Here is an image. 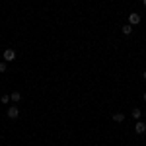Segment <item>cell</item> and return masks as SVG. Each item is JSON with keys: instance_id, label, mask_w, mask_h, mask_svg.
<instances>
[{"instance_id": "277c9868", "label": "cell", "mask_w": 146, "mask_h": 146, "mask_svg": "<svg viewBox=\"0 0 146 146\" xmlns=\"http://www.w3.org/2000/svg\"><path fill=\"white\" fill-rule=\"evenodd\" d=\"M135 133L136 135H144L146 133V123L144 121H138V123L135 125Z\"/></svg>"}, {"instance_id": "ba28073f", "label": "cell", "mask_w": 146, "mask_h": 146, "mask_svg": "<svg viewBox=\"0 0 146 146\" xmlns=\"http://www.w3.org/2000/svg\"><path fill=\"white\" fill-rule=\"evenodd\" d=\"M10 98H12V101H16V103H18V101L22 100V94H20V92H14Z\"/></svg>"}, {"instance_id": "5b68a950", "label": "cell", "mask_w": 146, "mask_h": 146, "mask_svg": "<svg viewBox=\"0 0 146 146\" xmlns=\"http://www.w3.org/2000/svg\"><path fill=\"white\" fill-rule=\"evenodd\" d=\"M113 121H115V123H123L125 121V113H113Z\"/></svg>"}, {"instance_id": "7c38bea8", "label": "cell", "mask_w": 146, "mask_h": 146, "mask_svg": "<svg viewBox=\"0 0 146 146\" xmlns=\"http://www.w3.org/2000/svg\"><path fill=\"white\" fill-rule=\"evenodd\" d=\"M142 78H144V80H146V72H144V74H142Z\"/></svg>"}, {"instance_id": "6da1fadb", "label": "cell", "mask_w": 146, "mask_h": 146, "mask_svg": "<svg viewBox=\"0 0 146 146\" xmlns=\"http://www.w3.org/2000/svg\"><path fill=\"white\" fill-rule=\"evenodd\" d=\"M140 20H142V18H140V14H136V12H131V14H129V23H131V25L140 23Z\"/></svg>"}, {"instance_id": "4fadbf2b", "label": "cell", "mask_w": 146, "mask_h": 146, "mask_svg": "<svg viewBox=\"0 0 146 146\" xmlns=\"http://www.w3.org/2000/svg\"><path fill=\"white\" fill-rule=\"evenodd\" d=\"M142 4H144V6H146V0H142Z\"/></svg>"}, {"instance_id": "52a82bcc", "label": "cell", "mask_w": 146, "mask_h": 146, "mask_svg": "<svg viewBox=\"0 0 146 146\" xmlns=\"http://www.w3.org/2000/svg\"><path fill=\"white\" fill-rule=\"evenodd\" d=\"M131 115H133V119H140V115H142V113H140V109H138V107H135V109L131 111Z\"/></svg>"}, {"instance_id": "9c48e42d", "label": "cell", "mask_w": 146, "mask_h": 146, "mask_svg": "<svg viewBox=\"0 0 146 146\" xmlns=\"http://www.w3.org/2000/svg\"><path fill=\"white\" fill-rule=\"evenodd\" d=\"M0 101H2V103H10V101H12V98L8 96V94H4V96L0 98Z\"/></svg>"}, {"instance_id": "7a4b0ae2", "label": "cell", "mask_w": 146, "mask_h": 146, "mask_svg": "<svg viewBox=\"0 0 146 146\" xmlns=\"http://www.w3.org/2000/svg\"><path fill=\"white\" fill-rule=\"evenodd\" d=\"M4 60H6V62L16 60V51H14V49H6V51H4Z\"/></svg>"}, {"instance_id": "8992f818", "label": "cell", "mask_w": 146, "mask_h": 146, "mask_svg": "<svg viewBox=\"0 0 146 146\" xmlns=\"http://www.w3.org/2000/svg\"><path fill=\"white\" fill-rule=\"evenodd\" d=\"M121 31H123L125 35H131V33H133V25H131V23H127V25L121 27Z\"/></svg>"}, {"instance_id": "8fae6325", "label": "cell", "mask_w": 146, "mask_h": 146, "mask_svg": "<svg viewBox=\"0 0 146 146\" xmlns=\"http://www.w3.org/2000/svg\"><path fill=\"white\" fill-rule=\"evenodd\" d=\"M142 100H144V101H146V92H144V96H142Z\"/></svg>"}, {"instance_id": "3957f363", "label": "cell", "mask_w": 146, "mask_h": 146, "mask_svg": "<svg viewBox=\"0 0 146 146\" xmlns=\"http://www.w3.org/2000/svg\"><path fill=\"white\" fill-rule=\"evenodd\" d=\"M6 115H8L10 119H18V115H20V109H18L16 105H10V107H8V111H6Z\"/></svg>"}, {"instance_id": "30bf717a", "label": "cell", "mask_w": 146, "mask_h": 146, "mask_svg": "<svg viewBox=\"0 0 146 146\" xmlns=\"http://www.w3.org/2000/svg\"><path fill=\"white\" fill-rule=\"evenodd\" d=\"M2 72H6V60L0 62V74H2Z\"/></svg>"}]
</instances>
